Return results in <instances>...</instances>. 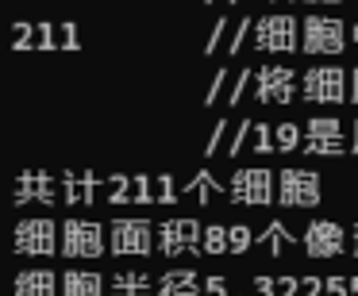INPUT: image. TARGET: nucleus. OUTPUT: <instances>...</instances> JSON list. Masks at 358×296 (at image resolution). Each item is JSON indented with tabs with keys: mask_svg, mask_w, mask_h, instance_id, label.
I'll list each match as a JSON object with an SVG mask.
<instances>
[{
	"mask_svg": "<svg viewBox=\"0 0 358 296\" xmlns=\"http://www.w3.org/2000/svg\"><path fill=\"white\" fill-rule=\"evenodd\" d=\"M62 296H108V281L93 269H66Z\"/></svg>",
	"mask_w": 358,
	"mask_h": 296,
	"instance_id": "obj_14",
	"label": "nucleus"
},
{
	"mask_svg": "<svg viewBox=\"0 0 358 296\" xmlns=\"http://www.w3.org/2000/svg\"><path fill=\"white\" fill-rule=\"evenodd\" d=\"M281 4H293V0H281Z\"/></svg>",
	"mask_w": 358,
	"mask_h": 296,
	"instance_id": "obj_49",
	"label": "nucleus"
},
{
	"mask_svg": "<svg viewBox=\"0 0 358 296\" xmlns=\"http://www.w3.org/2000/svg\"><path fill=\"white\" fill-rule=\"evenodd\" d=\"M301 89H304V101H312V104H339L350 96V77L339 66H312L304 73Z\"/></svg>",
	"mask_w": 358,
	"mask_h": 296,
	"instance_id": "obj_5",
	"label": "nucleus"
},
{
	"mask_svg": "<svg viewBox=\"0 0 358 296\" xmlns=\"http://www.w3.org/2000/svg\"><path fill=\"white\" fill-rule=\"evenodd\" d=\"M308 4H343V0H308Z\"/></svg>",
	"mask_w": 358,
	"mask_h": 296,
	"instance_id": "obj_46",
	"label": "nucleus"
},
{
	"mask_svg": "<svg viewBox=\"0 0 358 296\" xmlns=\"http://www.w3.org/2000/svg\"><path fill=\"white\" fill-rule=\"evenodd\" d=\"M273 139H278V150H281V154L304 147V131H301L296 124H278V127H273Z\"/></svg>",
	"mask_w": 358,
	"mask_h": 296,
	"instance_id": "obj_22",
	"label": "nucleus"
},
{
	"mask_svg": "<svg viewBox=\"0 0 358 296\" xmlns=\"http://www.w3.org/2000/svg\"><path fill=\"white\" fill-rule=\"evenodd\" d=\"M296 242H301V239H296V235L285 227V219H270V223H266L262 231H258L255 246H262L270 258H281V254H289V250H293Z\"/></svg>",
	"mask_w": 358,
	"mask_h": 296,
	"instance_id": "obj_15",
	"label": "nucleus"
},
{
	"mask_svg": "<svg viewBox=\"0 0 358 296\" xmlns=\"http://www.w3.org/2000/svg\"><path fill=\"white\" fill-rule=\"evenodd\" d=\"M62 254L66 258H104L108 231L93 219H66L62 223Z\"/></svg>",
	"mask_w": 358,
	"mask_h": 296,
	"instance_id": "obj_3",
	"label": "nucleus"
},
{
	"mask_svg": "<svg viewBox=\"0 0 358 296\" xmlns=\"http://www.w3.org/2000/svg\"><path fill=\"white\" fill-rule=\"evenodd\" d=\"M247 81H250V70H239L235 85L227 89V96H224V104H239V101H243V93H247Z\"/></svg>",
	"mask_w": 358,
	"mask_h": 296,
	"instance_id": "obj_32",
	"label": "nucleus"
},
{
	"mask_svg": "<svg viewBox=\"0 0 358 296\" xmlns=\"http://www.w3.org/2000/svg\"><path fill=\"white\" fill-rule=\"evenodd\" d=\"M158 296H204V281L193 269H170L158 277Z\"/></svg>",
	"mask_w": 358,
	"mask_h": 296,
	"instance_id": "obj_16",
	"label": "nucleus"
},
{
	"mask_svg": "<svg viewBox=\"0 0 358 296\" xmlns=\"http://www.w3.org/2000/svg\"><path fill=\"white\" fill-rule=\"evenodd\" d=\"M231 204H270L273 200V173L262 165H250V170H235L231 185H227Z\"/></svg>",
	"mask_w": 358,
	"mask_h": 296,
	"instance_id": "obj_10",
	"label": "nucleus"
},
{
	"mask_svg": "<svg viewBox=\"0 0 358 296\" xmlns=\"http://www.w3.org/2000/svg\"><path fill=\"white\" fill-rule=\"evenodd\" d=\"M178 200H181L178 181H173L170 173H162V177L155 181V204H178Z\"/></svg>",
	"mask_w": 358,
	"mask_h": 296,
	"instance_id": "obj_26",
	"label": "nucleus"
},
{
	"mask_svg": "<svg viewBox=\"0 0 358 296\" xmlns=\"http://www.w3.org/2000/svg\"><path fill=\"white\" fill-rule=\"evenodd\" d=\"M108 185H112V193H108V200H112V204H127V200H131V193H135V177H124V173H112V177H108Z\"/></svg>",
	"mask_w": 358,
	"mask_h": 296,
	"instance_id": "obj_25",
	"label": "nucleus"
},
{
	"mask_svg": "<svg viewBox=\"0 0 358 296\" xmlns=\"http://www.w3.org/2000/svg\"><path fill=\"white\" fill-rule=\"evenodd\" d=\"M350 39H355V43H358V24H355V27H350Z\"/></svg>",
	"mask_w": 358,
	"mask_h": 296,
	"instance_id": "obj_47",
	"label": "nucleus"
},
{
	"mask_svg": "<svg viewBox=\"0 0 358 296\" xmlns=\"http://www.w3.org/2000/svg\"><path fill=\"white\" fill-rule=\"evenodd\" d=\"M324 200L316 170H281L278 177V204L281 208H316Z\"/></svg>",
	"mask_w": 358,
	"mask_h": 296,
	"instance_id": "obj_6",
	"label": "nucleus"
},
{
	"mask_svg": "<svg viewBox=\"0 0 358 296\" xmlns=\"http://www.w3.org/2000/svg\"><path fill=\"white\" fill-rule=\"evenodd\" d=\"M327 296H350V277H327Z\"/></svg>",
	"mask_w": 358,
	"mask_h": 296,
	"instance_id": "obj_40",
	"label": "nucleus"
},
{
	"mask_svg": "<svg viewBox=\"0 0 358 296\" xmlns=\"http://www.w3.org/2000/svg\"><path fill=\"white\" fill-rule=\"evenodd\" d=\"M12 296H58V277L50 269H24L12 285Z\"/></svg>",
	"mask_w": 358,
	"mask_h": 296,
	"instance_id": "obj_17",
	"label": "nucleus"
},
{
	"mask_svg": "<svg viewBox=\"0 0 358 296\" xmlns=\"http://www.w3.org/2000/svg\"><path fill=\"white\" fill-rule=\"evenodd\" d=\"M12 35H16V39H12V47H16V50L35 47V27L31 24H16V27H12Z\"/></svg>",
	"mask_w": 358,
	"mask_h": 296,
	"instance_id": "obj_31",
	"label": "nucleus"
},
{
	"mask_svg": "<svg viewBox=\"0 0 358 296\" xmlns=\"http://www.w3.org/2000/svg\"><path fill=\"white\" fill-rule=\"evenodd\" d=\"M350 254L358 258V223H355V231H350Z\"/></svg>",
	"mask_w": 358,
	"mask_h": 296,
	"instance_id": "obj_44",
	"label": "nucleus"
},
{
	"mask_svg": "<svg viewBox=\"0 0 358 296\" xmlns=\"http://www.w3.org/2000/svg\"><path fill=\"white\" fill-rule=\"evenodd\" d=\"M250 150H255V154H273V150H278V139H273V127L270 124H255Z\"/></svg>",
	"mask_w": 358,
	"mask_h": 296,
	"instance_id": "obj_23",
	"label": "nucleus"
},
{
	"mask_svg": "<svg viewBox=\"0 0 358 296\" xmlns=\"http://www.w3.org/2000/svg\"><path fill=\"white\" fill-rule=\"evenodd\" d=\"M301 50L304 54H343L347 50V27L335 16H308L301 24Z\"/></svg>",
	"mask_w": 358,
	"mask_h": 296,
	"instance_id": "obj_2",
	"label": "nucleus"
},
{
	"mask_svg": "<svg viewBox=\"0 0 358 296\" xmlns=\"http://www.w3.org/2000/svg\"><path fill=\"white\" fill-rule=\"evenodd\" d=\"M131 200H135V204H155V181H150V177H135Z\"/></svg>",
	"mask_w": 358,
	"mask_h": 296,
	"instance_id": "obj_30",
	"label": "nucleus"
},
{
	"mask_svg": "<svg viewBox=\"0 0 358 296\" xmlns=\"http://www.w3.org/2000/svg\"><path fill=\"white\" fill-rule=\"evenodd\" d=\"M227 235H231V254H247V250L255 246V239H258L247 223H231V227H227Z\"/></svg>",
	"mask_w": 358,
	"mask_h": 296,
	"instance_id": "obj_24",
	"label": "nucleus"
},
{
	"mask_svg": "<svg viewBox=\"0 0 358 296\" xmlns=\"http://www.w3.org/2000/svg\"><path fill=\"white\" fill-rule=\"evenodd\" d=\"M227 4H239V0H227Z\"/></svg>",
	"mask_w": 358,
	"mask_h": 296,
	"instance_id": "obj_48",
	"label": "nucleus"
},
{
	"mask_svg": "<svg viewBox=\"0 0 358 296\" xmlns=\"http://www.w3.org/2000/svg\"><path fill=\"white\" fill-rule=\"evenodd\" d=\"M301 246L308 250V258H335L347 246V231H343L339 223H331V219H316V223H308V231L301 235Z\"/></svg>",
	"mask_w": 358,
	"mask_h": 296,
	"instance_id": "obj_12",
	"label": "nucleus"
},
{
	"mask_svg": "<svg viewBox=\"0 0 358 296\" xmlns=\"http://www.w3.org/2000/svg\"><path fill=\"white\" fill-rule=\"evenodd\" d=\"M296 73L289 66H258L255 70V101L258 104H293Z\"/></svg>",
	"mask_w": 358,
	"mask_h": 296,
	"instance_id": "obj_9",
	"label": "nucleus"
},
{
	"mask_svg": "<svg viewBox=\"0 0 358 296\" xmlns=\"http://www.w3.org/2000/svg\"><path fill=\"white\" fill-rule=\"evenodd\" d=\"M58 47H66V50H78V47H81L78 24H62V27H58Z\"/></svg>",
	"mask_w": 358,
	"mask_h": 296,
	"instance_id": "obj_33",
	"label": "nucleus"
},
{
	"mask_svg": "<svg viewBox=\"0 0 358 296\" xmlns=\"http://www.w3.org/2000/svg\"><path fill=\"white\" fill-rule=\"evenodd\" d=\"M201 239H204V223L196 219H166L158 223V250L166 258H178V254H201Z\"/></svg>",
	"mask_w": 358,
	"mask_h": 296,
	"instance_id": "obj_8",
	"label": "nucleus"
},
{
	"mask_svg": "<svg viewBox=\"0 0 358 296\" xmlns=\"http://www.w3.org/2000/svg\"><path fill=\"white\" fill-rule=\"evenodd\" d=\"M93 188H101L96 173H62V200L66 204H93Z\"/></svg>",
	"mask_w": 358,
	"mask_h": 296,
	"instance_id": "obj_18",
	"label": "nucleus"
},
{
	"mask_svg": "<svg viewBox=\"0 0 358 296\" xmlns=\"http://www.w3.org/2000/svg\"><path fill=\"white\" fill-rule=\"evenodd\" d=\"M350 296H358V277H350Z\"/></svg>",
	"mask_w": 358,
	"mask_h": 296,
	"instance_id": "obj_45",
	"label": "nucleus"
},
{
	"mask_svg": "<svg viewBox=\"0 0 358 296\" xmlns=\"http://www.w3.org/2000/svg\"><path fill=\"white\" fill-rule=\"evenodd\" d=\"M12 200L16 204H58V193H55V177H50V173H43V170H24L16 177V196H12Z\"/></svg>",
	"mask_w": 358,
	"mask_h": 296,
	"instance_id": "obj_13",
	"label": "nucleus"
},
{
	"mask_svg": "<svg viewBox=\"0 0 358 296\" xmlns=\"http://www.w3.org/2000/svg\"><path fill=\"white\" fill-rule=\"evenodd\" d=\"M250 135H255V124H250V119H243L239 124V131H235V139L227 142V158H239V150L247 147V139Z\"/></svg>",
	"mask_w": 358,
	"mask_h": 296,
	"instance_id": "obj_28",
	"label": "nucleus"
},
{
	"mask_svg": "<svg viewBox=\"0 0 358 296\" xmlns=\"http://www.w3.org/2000/svg\"><path fill=\"white\" fill-rule=\"evenodd\" d=\"M224 131H227V119H216V127H212L208 142H204V158H212V154H216V147L224 142Z\"/></svg>",
	"mask_w": 358,
	"mask_h": 296,
	"instance_id": "obj_36",
	"label": "nucleus"
},
{
	"mask_svg": "<svg viewBox=\"0 0 358 296\" xmlns=\"http://www.w3.org/2000/svg\"><path fill=\"white\" fill-rule=\"evenodd\" d=\"M247 35H255V24H250V20H243V24L235 27V39L227 43V54H239V50H243V39H247Z\"/></svg>",
	"mask_w": 358,
	"mask_h": 296,
	"instance_id": "obj_35",
	"label": "nucleus"
},
{
	"mask_svg": "<svg viewBox=\"0 0 358 296\" xmlns=\"http://www.w3.org/2000/svg\"><path fill=\"white\" fill-rule=\"evenodd\" d=\"M350 104H358V66L350 70Z\"/></svg>",
	"mask_w": 358,
	"mask_h": 296,
	"instance_id": "obj_42",
	"label": "nucleus"
},
{
	"mask_svg": "<svg viewBox=\"0 0 358 296\" xmlns=\"http://www.w3.org/2000/svg\"><path fill=\"white\" fill-rule=\"evenodd\" d=\"M278 296H301V277H278Z\"/></svg>",
	"mask_w": 358,
	"mask_h": 296,
	"instance_id": "obj_39",
	"label": "nucleus"
},
{
	"mask_svg": "<svg viewBox=\"0 0 358 296\" xmlns=\"http://www.w3.org/2000/svg\"><path fill=\"white\" fill-rule=\"evenodd\" d=\"M301 296H327V277H301Z\"/></svg>",
	"mask_w": 358,
	"mask_h": 296,
	"instance_id": "obj_34",
	"label": "nucleus"
},
{
	"mask_svg": "<svg viewBox=\"0 0 358 296\" xmlns=\"http://www.w3.org/2000/svg\"><path fill=\"white\" fill-rule=\"evenodd\" d=\"M158 235L147 219H112L108 227V254L116 258H147L155 250Z\"/></svg>",
	"mask_w": 358,
	"mask_h": 296,
	"instance_id": "obj_1",
	"label": "nucleus"
},
{
	"mask_svg": "<svg viewBox=\"0 0 358 296\" xmlns=\"http://www.w3.org/2000/svg\"><path fill=\"white\" fill-rule=\"evenodd\" d=\"M255 296H278V281L273 277H255Z\"/></svg>",
	"mask_w": 358,
	"mask_h": 296,
	"instance_id": "obj_41",
	"label": "nucleus"
},
{
	"mask_svg": "<svg viewBox=\"0 0 358 296\" xmlns=\"http://www.w3.org/2000/svg\"><path fill=\"white\" fill-rule=\"evenodd\" d=\"M224 193V185L216 181V173L212 170H201L193 181H189L185 188H181V200H193V204H212V196Z\"/></svg>",
	"mask_w": 358,
	"mask_h": 296,
	"instance_id": "obj_20",
	"label": "nucleus"
},
{
	"mask_svg": "<svg viewBox=\"0 0 358 296\" xmlns=\"http://www.w3.org/2000/svg\"><path fill=\"white\" fill-rule=\"evenodd\" d=\"M12 246H16V254L27 258H50L58 250L55 219H20L16 231H12Z\"/></svg>",
	"mask_w": 358,
	"mask_h": 296,
	"instance_id": "obj_7",
	"label": "nucleus"
},
{
	"mask_svg": "<svg viewBox=\"0 0 358 296\" xmlns=\"http://www.w3.org/2000/svg\"><path fill=\"white\" fill-rule=\"evenodd\" d=\"M224 35H227V16H220V20H216V27H212V39L204 43V54H216V43L224 39Z\"/></svg>",
	"mask_w": 358,
	"mask_h": 296,
	"instance_id": "obj_37",
	"label": "nucleus"
},
{
	"mask_svg": "<svg viewBox=\"0 0 358 296\" xmlns=\"http://www.w3.org/2000/svg\"><path fill=\"white\" fill-rule=\"evenodd\" d=\"M255 47L262 54H293L301 50V24L293 16H262L255 24Z\"/></svg>",
	"mask_w": 358,
	"mask_h": 296,
	"instance_id": "obj_4",
	"label": "nucleus"
},
{
	"mask_svg": "<svg viewBox=\"0 0 358 296\" xmlns=\"http://www.w3.org/2000/svg\"><path fill=\"white\" fill-rule=\"evenodd\" d=\"M350 154H358V119H355V127H350Z\"/></svg>",
	"mask_w": 358,
	"mask_h": 296,
	"instance_id": "obj_43",
	"label": "nucleus"
},
{
	"mask_svg": "<svg viewBox=\"0 0 358 296\" xmlns=\"http://www.w3.org/2000/svg\"><path fill=\"white\" fill-rule=\"evenodd\" d=\"M304 150H308V154H324V158H339L343 150H347L339 119H331V116L308 119V127H304Z\"/></svg>",
	"mask_w": 358,
	"mask_h": 296,
	"instance_id": "obj_11",
	"label": "nucleus"
},
{
	"mask_svg": "<svg viewBox=\"0 0 358 296\" xmlns=\"http://www.w3.org/2000/svg\"><path fill=\"white\" fill-rule=\"evenodd\" d=\"M204 296H231L224 277H204Z\"/></svg>",
	"mask_w": 358,
	"mask_h": 296,
	"instance_id": "obj_38",
	"label": "nucleus"
},
{
	"mask_svg": "<svg viewBox=\"0 0 358 296\" xmlns=\"http://www.w3.org/2000/svg\"><path fill=\"white\" fill-rule=\"evenodd\" d=\"M204 4H212V0H204Z\"/></svg>",
	"mask_w": 358,
	"mask_h": 296,
	"instance_id": "obj_50",
	"label": "nucleus"
},
{
	"mask_svg": "<svg viewBox=\"0 0 358 296\" xmlns=\"http://www.w3.org/2000/svg\"><path fill=\"white\" fill-rule=\"evenodd\" d=\"M158 285L147 273H116L108 277V296H155Z\"/></svg>",
	"mask_w": 358,
	"mask_h": 296,
	"instance_id": "obj_19",
	"label": "nucleus"
},
{
	"mask_svg": "<svg viewBox=\"0 0 358 296\" xmlns=\"http://www.w3.org/2000/svg\"><path fill=\"white\" fill-rule=\"evenodd\" d=\"M35 47L39 50H58V27L55 24H35Z\"/></svg>",
	"mask_w": 358,
	"mask_h": 296,
	"instance_id": "obj_27",
	"label": "nucleus"
},
{
	"mask_svg": "<svg viewBox=\"0 0 358 296\" xmlns=\"http://www.w3.org/2000/svg\"><path fill=\"white\" fill-rule=\"evenodd\" d=\"M216 254H231V235H227L224 223H204L201 258H216Z\"/></svg>",
	"mask_w": 358,
	"mask_h": 296,
	"instance_id": "obj_21",
	"label": "nucleus"
},
{
	"mask_svg": "<svg viewBox=\"0 0 358 296\" xmlns=\"http://www.w3.org/2000/svg\"><path fill=\"white\" fill-rule=\"evenodd\" d=\"M227 66H216V77H212V85H208V93H204V104H216L220 101V93H224V85H227Z\"/></svg>",
	"mask_w": 358,
	"mask_h": 296,
	"instance_id": "obj_29",
	"label": "nucleus"
}]
</instances>
